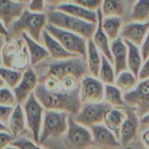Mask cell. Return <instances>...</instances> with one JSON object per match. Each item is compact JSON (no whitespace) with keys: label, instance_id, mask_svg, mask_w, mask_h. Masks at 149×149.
Returning <instances> with one entry per match:
<instances>
[{"label":"cell","instance_id":"cell-1","mask_svg":"<svg viewBox=\"0 0 149 149\" xmlns=\"http://www.w3.org/2000/svg\"><path fill=\"white\" fill-rule=\"evenodd\" d=\"M79 87L72 91H50L39 83L34 91V95L46 110L66 111L74 116L83 105Z\"/></svg>","mask_w":149,"mask_h":149},{"label":"cell","instance_id":"cell-2","mask_svg":"<svg viewBox=\"0 0 149 149\" xmlns=\"http://www.w3.org/2000/svg\"><path fill=\"white\" fill-rule=\"evenodd\" d=\"M90 74L86 58L84 56H74L65 60H54L47 63L46 72L41 74L40 77H50L61 83L68 77H74L81 81L85 76Z\"/></svg>","mask_w":149,"mask_h":149},{"label":"cell","instance_id":"cell-3","mask_svg":"<svg viewBox=\"0 0 149 149\" xmlns=\"http://www.w3.org/2000/svg\"><path fill=\"white\" fill-rule=\"evenodd\" d=\"M47 24V13H34L26 8L8 28L9 36H21L26 33L33 40L42 43V33Z\"/></svg>","mask_w":149,"mask_h":149},{"label":"cell","instance_id":"cell-4","mask_svg":"<svg viewBox=\"0 0 149 149\" xmlns=\"http://www.w3.org/2000/svg\"><path fill=\"white\" fill-rule=\"evenodd\" d=\"M47 16L48 24L80 34L87 40L92 38L97 25V23H91L83 20L59 10L47 12Z\"/></svg>","mask_w":149,"mask_h":149},{"label":"cell","instance_id":"cell-5","mask_svg":"<svg viewBox=\"0 0 149 149\" xmlns=\"http://www.w3.org/2000/svg\"><path fill=\"white\" fill-rule=\"evenodd\" d=\"M69 113L66 111L45 110L40 144H43L50 139H56L66 134L68 127Z\"/></svg>","mask_w":149,"mask_h":149},{"label":"cell","instance_id":"cell-6","mask_svg":"<svg viewBox=\"0 0 149 149\" xmlns=\"http://www.w3.org/2000/svg\"><path fill=\"white\" fill-rule=\"evenodd\" d=\"M52 36H54L69 53L84 56L86 58L88 40L84 36L74 33L51 24H47L45 28Z\"/></svg>","mask_w":149,"mask_h":149},{"label":"cell","instance_id":"cell-7","mask_svg":"<svg viewBox=\"0 0 149 149\" xmlns=\"http://www.w3.org/2000/svg\"><path fill=\"white\" fill-rule=\"evenodd\" d=\"M65 143L68 149H89L94 146L93 135L89 127H86L68 116V127L66 132Z\"/></svg>","mask_w":149,"mask_h":149},{"label":"cell","instance_id":"cell-8","mask_svg":"<svg viewBox=\"0 0 149 149\" xmlns=\"http://www.w3.org/2000/svg\"><path fill=\"white\" fill-rule=\"evenodd\" d=\"M22 105L26 115L27 128L31 131L33 140L40 144V135L46 109L37 99L34 92L22 104Z\"/></svg>","mask_w":149,"mask_h":149},{"label":"cell","instance_id":"cell-9","mask_svg":"<svg viewBox=\"0 0 149 149\" xmlns=\"http://www.w3.org/2000/svg\"><path fill=\"white\" fill-rule=\"evenodd\" d=\"M111 108L112 106L104 100L98 103L84 104L78 113L74 116V118L79 124L90 128L95 125L104 123L107 112Z\"/></svg>","mask_w":149,"mask_h":149},{"label":"cell","instance_id":"cell-10","mask_svg":"<svg viewBox=\"0 0 149 149\" xmlns=\"http://www.w3.org/2000/svg\"><path fill=\"white\" fill-rule=\"evenodd\" d=\"M124 99L127 106L136 109L139 118L147 114L149 112V78L139 81L133 90L125 93Z\"/></svg>","mask_w":149,"mask_h":149},{"label":"cell","instance_id":"cell-11","mask_svg":"<svg viewBox=\"0 0 149 149\" xmlns=\"http://www.w3.org/2000/svg\"><path fill=\"white\" fill-rule=\"evenodd\" d=\"M79 89L83 104L98 103L104 100V84L98 77L87 74L81 80Z\"/></svg>","mask_w":149,"mask_h":149},{"label":"cell","instance_id":"cell-12","mask_svg":"<svg viewBox=\"0 0 149 149\" xmlns=\"http://www.w3.org/2000/svg\"><path fill=\"white\" fill-rule=\"evenodd\" d=\"M39 84V77L34 68L30 66L23 71L19 84L13 89L18 104H23L35 91Z\"/></svg>","mask_w":149,"mask_h":149},{"label":"cell","instance_id":"cell-13","mask_svg":"<svg viewBox=\"0 0 149 149\" xmlns=\"http://www.w3.org/2000/svg\"><path fill=\"white\" fill-rule=\"evenodd\" d=\"M126 117L120 128L119 140L123 147L128 146V145L136 139L139 122V117L137 114L136 109L131 106H125L124 108Z\"/></svg>","mask_w":149,"mask_h":149},{"label":"cell","instance_id":"cell-14","mask_svg":"<svg viewBox=\"0 0 149 149\" xmlns=\"http://www.w3.org/2000/svg\"><path fill=\"white\" fill-rule=\"evenodd\" d=\"M94 139V146L100 149H118L122 146L120 140L104 123L90 127Z\"/></svg>","mask_w":149,"mask_h":149},{"label":"cell","instance_id":"cell-15","mask_svg":"<svg viewBox=\"0 0 149 149\" xmlns=\"http://www.w3.org/2000/svg\"><path fill=\"white\" fill-rule=\"evenodd\" d=\"M134 0H103L101 12L104 17L114 16L129 22Z\"/></svg>","mask_w":149,"mask_h":149},{"label":"cell","instance_id":"cell-16","mask_svg":"<svg viewBox=\"0 0 149 149\" xmlns=\"http://www.w3.org/2000/svg\"><path fill=\"white\" fill-rule=\"evenodd\" d=\"M149 32V20L147 21H129L124 24L120 37L139 47L141 46L144 39Z\"/></svg>","mask_w":149,"mask_h":149},{"label":"cell","instance_id":"cell-17","mask_svg":"<svg viewBox=\"0 0 149 149\" xmlns=\"http://www.w3.org/2000/svg\"><path fill=\"white\" fill-rule=\"evenodd\" d=\"M26 8V5L14 0H0V21L9 28Z\"/></svg>","mask_w":149,"mask_h":149},{"label":"cell","instance_id":"cell-18","mask_svg":"<svg viewBox=\"0 0 149 149\" xmlns=\"http://www.w3.org/2000/svg\"><path fill=\"white\" fill-rule=\"evenodd\" d=\"M111 52L112 55V64L114 66L116 74L118 76L119 73L128 69V47L125 41L121 37L112 40L111 42Z\"/></svg>","mask_w":149,"mask_h":149},{"label":"cell","instance_id":"cell-19","mask_svg":"<svg viewBox=\"0 0 149 149\" xmlns=\"http://www.w3.org/2000/svg\"><path fill=\"white\" fill-rule=\"evenodd\" d=\"M21 37L23 38L26 43L28 54L30 57V65L32 67L34 68L40 65V63H42L50 57L47 49L41 42L33 40L25 33L21 34Z\"/></svg>","mask_w":149,"mask_h":149},{"label":"cell","instance_id":"cell-20","mask_svg":"<svg viewBox=\"0 0 149 149\" xmlns=\"http://www.w3.org/2000/svg\"><path fill=\"white\" fill-rule=\"evenodd\" d=\"M7 126L9 128L10 132L16 139L22 137L27 132L28 128L22 104H17L14 106Z\"/></svg>","mask_w":149,"mask_h":149},{"label":"cell","instance_id":"cell-21","mask_svg":"<svg viewBox=\"0 0 149 149\" xmlns=\"http://www.w3.org/2000/svg\"><path fill=\"white\" fill-rule=\"evenodd\" d=\"M42 44L47 49L50 58L54 60H65L77 56L69 53L54 36H52L46 29L42 33Z\"/></svg>","mask_w":149,"mask_h":149},{"label":"cell","instance_id":"cell-22","mask_svg":"<svg viewBox=\"0 0 149 149\" xmlns=\"http://www.w3.org/2000/svg\"><path fill=\"white\" fill-rule=\"evenodd\" d=\"M98 13V21L97 25L96 31L92 36V40L98 48V50L101 52L102 54H104L111 63H112V55L111 52V41L105 33L103 26H102V19H103V13L101 12V8L97 11Z\"/></svg>","mask_w":149,"mask_h":149},{"label":"cell","instance_id":"cell-23","mask_svg":"<svg viewBox=\"0 0 149 149\" xmlns=\"http://www.w3.org/2000/svg\"><path fill=\"white\" fill-rule=\"evenodd\" d=\"M55 10L61 11L72 16H74L83 20L91 22V23H97L98 21V13L95 11H91L86 9L81 6H78L73 2L64 4L62 6H58Z\"/></svg>","mask_w":149,"mask_h":149},{"label":"cell","instance_id":"cell-24","mask_svg":"<svg viewBox=\"0 0 149 149\" xmlns=\"http://www.w3.org/2000/svg\"><path fill=\"white\" fill-rule=\"evenodd\" d=\"M23 38L7 39L2 49V65L11 68L12 62L19 52L25 46Z\"/></svg>","mask_w":149,"mask_h":149},{"label":"cell","instance_id":"cell-25","mask_svg":"<svg viewBox=\"0 0 149 149\" xmlns=\"http://www.w3.org/2000/svg\"><path fill=\"white\" fill-rule=\"evenodd\" d=\"M126 114L124 108H117L112 107L106 114L104 124L114 132V134L119 139L120 135V128L125 119Z\"/></svg>","mask_w":149,"mask_h":149},{"label":"cell","instance_id":"cell-26","mask_svg":"<svg viewBox=\"0 0 149 149\" xmlns=\"http://www.w3.org/2000/svg\"><path fill=\"white\" fill-rule=\"evenodd\" d=\"M86 61H87L90 74L98 77L99 69L102 63V54L98 50L95 43L93 42L92 39L88 40Z\"/></svg>","mask_w":149,"mask_h":149},{"label":"cell","instance_id":"cell-27","mask_svg":"<svg viewBox=\"0 0 149 149\" xmlns=\"http://www.w3.org/2000/svg\"><path fill=\"white\" fill-rule=\"evenodd\" d=\"M125 41L128 47V54H127L128 69L131 72H132L134 74H136V76H139V73L141 67L144 63L140 47L128 40H125Z\"/></svg>","mask_w":149,"mask_h":149},{"label":"cell","instance_id":"cell-28","mask_svg":"<svg viewBox=\"0 0 149 149\" xmlns=\"http://www.w3.org/2000/svg\"><path fill=\"white\" fill-rule=\"evenodd\" d=\"M124 24H125L124 19L119 17H114V16L104 17L103 15L102 26L111 42L120 37V33Z\"/></svg>","mask_w":149,"mask_h":149},{"label":"cell","instance_id":"cell-29","mask_svg":"<svg viewBox=\"0 0 149 149\" xmlns=\"http://www.w3.org/2000/svg\"><path fill=\"white\" fill-rule=\"evenodd\" d=\"M104 101L112 107L125 108L127 106L124 99V92L116 84L104 85Z\"/></svg>","mask_w":149,"mask_h":149},{"label":"cell","instance_id":"cell-30","mask_svg":"<svg viewBox=\"0 0 149 149\" xmlns=\"http://www.w3.org/2000/svg\"><path fill=\"white\" fill-rule=\"evenodd\" d=\"M139 82V79L138 76L134 74L129 69H126L118 74L116 77L115 84L125 94L133 90L138 85Z\"/></svg>","mask_w":149,"mask_h":149},{"label":"cell","instance_id":"cell-31","mask_svg":"<svg viewBox=\"0 0 149 149\" xmlns=\"http://www.w3.org/2000/svg\"><path fill=\"white\" fill-rule=\"evenodd\" d=\"M117 74L113 64L104 55L102 54V63L99 69L98 78L99 80L105 84H115Z\"/></svg>","mask_w":149,"mask_h":149},{"label":"cell","instance_id":"cell-32","mask_svg":"<svg viewBox=\"0 0 149 149\" xmlns=\"http://www.w3.org/2000/svg\"><path fill=\"white\" fill-rule=\"evenodd\" d=\"M149 20V0H137L134 2L129 21Z\"/></svg>","mask_w":149,"mask_h":149},{"label":"cell","instance_id":"cell-33","mask_svg":"<svg viewBox=\"0 0 149 149\" xmlns=\"http://www.w3.org/2000/svg\"><path fill=\"white\" fill-rule=\"evenodd\" d=\"M23 74V71H19L14 68L6 67L4 65H0V77H1L6 86L13 89L20 81Z\"/></svg>","mask_w":149,"mask_h":149},{"label":"cell","instance_id":"cell-34","mask_svg":"<svg viewBox=\"0 0 149 149\" xmlns=\"http://www.w3.org/2000/svg\"><path fill=\"white\" fill-rule=\"evenodd\" d=\"M18 104L15 94L8 86L0 89V104L7 106H15Z\"/></svg>","mask_w":149,"mask_h":149},{"label":"cell","instance_id":"cell-35","mask_svg":"<svg viewBox=\"0 0 149 149\" xmlns=\"http://www.w3.org/2000/svg\"><path fill=\"white\" fill-rule=\"evenodd\" d=\"M73 3L86 9L97 12L102 6L103 0H73Z\"/></svg>","mask_w":149,"mask_h":149},{"label":"cell","instance_id":"cell-36","mask_svg":"<svg viewBox=\"0 0 149 149\" xmlns=\"http://www.w3.org/2000/svg\"><path fill=\"white\" fill-rule=\"evenodd\" d=\"M12 145L17 146L19 149H44L39 146L40 144L27 139H16Z\"/></svg>","mask_w":149,"mask_h":149},{"label":"cell","instance_id":"cell-37","mask_svg":"<svg viewBox=\"0 0 149 149\" xmlns=\"http://www.w3.org/2000/svg\"><path fill=\"white\" fill-rule=\"evenodd\" d=\"M16 139L10 132H0V149H5Z\"/></svg>","mask_w":149,"mask_h":149},{"label":"cell","instance_id":"cell-38","mask_svg":"<svg viewBox=\"0 0 149 149\" xmlns=\"http://www.w3.org/2000/svg\"><path fill=\"white\" fill-rule=\"evenodd\" d=\"M27 8L34 13H46V0H30Z\"/></svg>","mask_w":149,"mask_h":149},{"label":"cell","instance_id":"cell-39","mask_svg":"<svg viewBox=\"0 0 149 149\" xmlns=\"http://www.w3.org/2000/svg\"><path fill=\"white\" fill-rule=\"evenodd\" d=\"M13 109L14 106H7V105L0 104V121H2L6 125H8Z\"/></svg>","mask_w":149,"mask_h":149},{"label":"cell","instance_id":"cell-40","mask_svg":"<svg viewBox=\"0 0 149 149\" xmlns=\"http://www.w3.org/2000/svg\"><path fill=\"white\" fill-rule=\"evenodd\" d=\"M71 2H73V0H46V13L55 10L58 6Z\"/></svg>","mask_w":149,"mask_h":149},{"label":"cell","instance_id":"cell-41","mask_svg":"<svg viewBox=\"0 0 149 149\" xmlns=\"http://www.w3.org/2000/svg\"><path fill=\"white\" fill-rule=\"evenodd\" d=\"M139 47H140V51H141L143 60L145 61L149 57V32L146 34V38L144 39V40H143V42Z\"/></svg>","mask_w":149,"mask_h":149},{"label":"cell","instance_id":"cell-42","mask_svg":"<svg viewBox=\"0 0 149 149\" xmlns=\"http://www.w3.org/2000/svg\"><path fill=\"white\" fill-rule=\"evenodd\" d=\"M138 77H139V81L149 78V57L144 61Z\"/></svg>","mask_w":149,"mask_h":149},{"label":"cell","instance_id":"cell-43","mask_svg":"<svg viewBox=\"0 0 149 149\" xmlns=\"http://www.w3.org/2000/svg\"><path fill=\"white\" fill-rule=\"evenodd\" d=\"M141 141L146 148L149 149V129L146 130L141 136Z\"/></svg>","mask_w":149,"mask_h":149},{"label":"cell","instance_id":"cell-44","mask_svg":"<svg viewBox=\"0 0 149 149\" xmlns=\"http://www.w3.org/2000/svg\"><path fill=\"white\" fill-rule=\"evenodd\" d=\"M0 35L2 36H6L8 38L9 36V31H8V28L3 24L2 21H0Z\"/></svg>","mask_w":149,"mask_h":149},{"label":"cell","instance_id":"cell-45","mask_svg":"<svg viewBox=\"0 0 149 149\" xmlns=\"http://www.w3.org/2000/svg\"><path fill=\"white\" fill-rule=\"evenodd\" d=\"M7 40V37L0 35V65H2V49Z\"/></svg>","mask_w":149,"mask_h":149},{"label":"cell","instance_id":"cell-46","mask_svg":"<svg viewBox=\"0 0 149 149\" xmlns=\"http://www.w3.org/2000/svg\"><path fill=\"white\" fill-rule=\"evenodd\" d=\"M139 122L142 125H146L149 127V112L146 115H144L142 118H139Z\"/></svg>","mask_w":149,"mask_h":149},{"label":"cell","instance_id":"cell-47","mask_svg":"<svg viewBox=\"0 0 149 149\" xmlns=\"http://www.w3.org/2000/svg\"><path fill=\"white\" fill-rule=\"evenodd\" d=\"M0 132H10L7 125L4 124L2 121H0Z\"/></svg>","mask_w":149,"mask_h":149},{"label":"cell","instance_id":"cell-48","mask_svg":"<svg viewBox=\"0 0 149 149\" xmlns=\"http://www.w3.org/2000/svg\"><path fill=\"white\" fill-rule=\"evenodd\" d=\"M14 1L24 4V5H26V6H28V4L30 3V0H14Z\"/></svg>","mask_w":149,"mask_h":149},{"label":"cell","instance_id":"cell-49","mask_svg":"<svg viewBox=\"0 0 149 149\" xmlns=\"http://www.w3.org/2000/svg\"><path fill=\"white\" fill-rule=\"evenodd\" d=\"M5 86H6V84L5 81H4L1 77H0V89L3 88V87H5Z\"/></svg>","mask_w":149,"mask_h":149},{"label":"cell","instance_id":"cell-50","mask_svg":"<svg viewBox=\"0 0 149 149\" xmlns=\"http://www.w3.org/2000/svg\"><path fill=\"white\" fill-rule=\"evenodd\" d=\"M5 149H19L17 146H13V145H12V146H8L6 148H5Z\"/></svg>","mask_w":149,"mask_h":149},{"label":"cell","instance_id":"cell-51","mask_svg":"<svg viewBox=\"0 0 149 149\" xmlns=\"http://www.w3.org/2000/svg\"><path fill=\"white\" fill-rule=\"evenodd\" d=\"M121 149H132V147L131 146H125V147H123Z\"/></svg>","mask_w":149,"mask_h":149},{"label":"cell","instance_id":"cell-52","mask_svg":"<svg viewBox=\"0 0 149 149\" xmlns=\"http://www.w3.org/2000/svg\"><path fill=\"white\" fill-rule=\"evenodd\" d=\"M146 149H148V148H146Z\"/></svg>","mask_w":149,"mask_h":149}]
</instances>
